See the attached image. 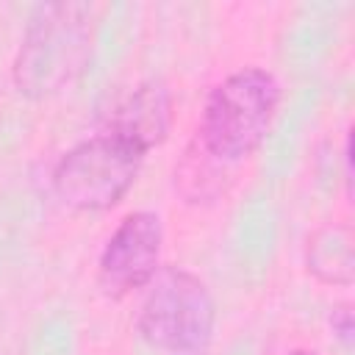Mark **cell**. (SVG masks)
I'll use <instances>...</instances> for the list:
<instances>
[{
    "instance_id": "1",
    "label": "cell",
    "mask_w": 355,
    "mask_h": 355,
    "mask_svg": "<svg viewBox=\"0 0 355 355\" xmlns=\"http://www.w3.org/2000/svg\"><path fill=\"white\" fill-rule=\"evenodd\" d=\"M94 8L89 3H47L31 17L14 58V86L31 100L67 89L92 61Z\"/></svg>"
},
{
    "instance_id": "2",
    "label": "cell",
    "mask_w": 355,
    "mask_h": 355,
    "mask_svg": "<svg viewBox=\"0 0 355 355\" xmlns=\"http://www.w3.org/2000/svg\"><path fill=\"white\" fill-rule=\"evenodd\" d=\"M283 89L269 69L244 67L219 80L202 105L197 147L219 164H236L252 155L280 108Z\"/></svg>"
},
{
    "instance_id": "3",
    "label": "cell",
    "mask_w": 355,
    "mask_h": 355,
    "mask_svg": "<svg viewBox=\"0 0 355 355\" xmlns=\"http://www.w3.org/2000/svg\"><path fill=\"white\" fill-rule=\"evenodd\" d=\"M216 327V302L208 286L180 266H166L150 280L139 308V336L164 355H205Z\"/></svg>"
},
{
    "instance_id": "4",
    "label": "cell",
    "mask_w": 355,
    "mask_h": 355,
    "mask_svg": "<svg viewBox=\"0 0 355 355\" xmlns=\"http://www.w3.org/2000/svg\"><path fill=\"white\" fill-rule=\"evenodd\" d=\"M144 155L111 130L97 133L61 155L53 169V191L72 211H108L136 183Z\"/></svg>"
},
{
    "instance_id": "5",
    "label": "cell",
    "mask_w": 355,
    "mask_h": 355,
    "mask_svg": "<svg viewBox=\"0 0 355 355\" xmlns=\"http://www.w3.org/2000/svg\"><path fill=\"white\" fill-rule=\"evenodd\" d=\"M161 247H164V227L158 214L153 211L128 214L108 236L97 261V283L103 294L119 300L147 286L158 272Z\"/></svg>"
},
{
    "instance_id": "6",
    "label": "cell",
    "mask_w": 355,
    "mask_h": 355,
    "mask_svg": "<svg viewBox=\"0 0 355 355\" xmlns=\"http://www.w3.org/2000/svg\"><path fill=\"white\" fill-rule=\"evenodd\" d=\"M172 128V94L161 80L139 83L111 114L108 130L141 153L158 147Z\"/></svg>"
},
{
    "instance_id": "7",
    "label": "cell",
    "mask_w": 355,
    "mask_h": 355,
    "mask_svg": "<svg viewBox=\"0 0 355 355\" xmlns=\"http://www.w3.org/2000/svg\"><path fill=\"white\" fill-rule=\"evenodd\" d=\"M308 272L327 286H349L355 280V236L349 225H322L305 247Z\"/></svg>"
},
{
    "instance_id": "8",
    "label": "cell",
    "mask_w": 355,
    "mask_h": 355,
    "mask_svg": "<svg viewBox=\"0 0 355 355\" xmlns=\"http://www.w3.org/2000/svg\"><path fill=\"white\" fill-rule=\"evenodd\" d=\"M330 327H333V333H336L344 344H349V341H352V311H349L347 305L336 308V311L330 313Z\"/></svg>"
},
{
    "instance_id": "9",
    "label": "cell",
    "mask_w": 355,
    "mask_h": 355,
    "mask_svg": "<svg viewBox=\"0 0 355 355\" xmlns=\"http://www.w3.org/2000/svg\"><path fill=\"white\" fill-rule=\"evenodd\" d=\"M288 355H316V352H311V349H294V352H288Z\"/></svg>"
}]
</instances>
